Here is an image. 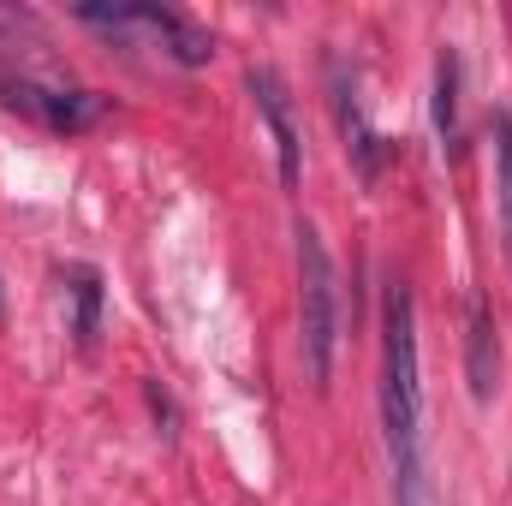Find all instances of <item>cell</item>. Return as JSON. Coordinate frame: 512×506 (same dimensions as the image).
I'll use <instances>...</instances> for the list:
<instances>
[{
  "label": "cell",
  "instance_id": "1",
  "mask_svg": "<svg viewBox=\"0 0 512 506\" xmlns=\"http://www.w3.org/2000/svg\"><path fill=\"white\" fill-rule=\"evenodd\" d=\"M382 429L393 483L429 477L423 471V381H417V322H411V286L387 280L382 298Z\"/></svg>",
  "mask_w": 512,
  "mask_h": 506
},
{
  "label": "cell",
  "instance_id": "2",
  "mask_svg": "<svg viewBox=\"0 0 512 506\" xmlns=\"http://www.w3.org/2000/svg\"><path fill=\"white\" fill-rule=\"evenodd\" d=\"M334 346H340V274L322 233L298 221V358L316 387H328L334 376Z\"/></svg>",
  "mask_w": 512,
  "mask_h": 506
},
{
  "label": "cell",
  "instance_id": "3",
  "mask_svg": "<svg viewBox=\"0 0 512 506\" xmlns=\"http://www.w3.org/2000/svg\"><path fill=\"white\" fill-rule=\"evenodd\" d=\"M0 102H6L12 114L36 120V126L66 131V137H72V131H90L108 114V96L72 90V84H42V78H30V72H0Z\"/></svg>",
  "mask_w": 512,
  "mask_h": 506
},
{
  "label": "cell",
  "instance_id": "4",
  "mask_svg": "<svg viewBox=\"0 0 512 506\" xmlns=\"http://www.w3.org/2000/svg\"><path fill=\"white\" fill-rule=\"evenodd\" d=\"M251 96L256 114L274 137V161H280V185H298V126H292V108H286V90L268 66H251Z\"/></svg>",
  "mask_w": 512,
  "mask_h": 506
},
{
  "label": "cell",
  "instance_id": "5",
  "mask_svg": "<svg viewBox=\"0 0 512 506\" xmlns=\"http://www.w3.org/2000/svg\"><path fill=\"white\" fill-rule=\"evenodd\" d=\"M465 381H471V399H495L501 387V340L483 298H471V316H465Z\"/></svg>",
  "mask_w": 512,
  "mask_h": 506
},
{
  "label": "cell",
  "instance_id": "6",
  "mask_svg": "<svg viewBox=\"0 0 512 506\" xmlns=\"http://www.w3.org/2000/svg\"><path fill=\"white\" fill-rule=\"evenodd\" d=\"M334 96H340V126H346V149H352L358 173H364V179H376V167H382V137L364 126L358 96H352V84H346V78H334Z\"/></svg>",
  "mask_w": 512,
  "mask_h": 506
},
{
  "label": "cell",
  "instance_id": "7",
  "mask_svg": "<svg viewBox=\"0 0 512 506\" xmlns=\"http://www.w3.org/2000/svg\"><path fill=\"white\" fill-rule=\"evenodd\" d=\"M66 292H72V304H78V322H72V334H78V346H96V322H102V274L96 268H66Z\"/></svg>",
  "mask_w": 512,
  "mask_h": 506
},
{
  "label": "cell",
  "instance_id": "8",
  "mask_svg": "<svg viewBox=\"0 0 512 506\" xmlns=\"http://www.w3.org/2000/svg\"><path fill=\"white\" fill-rule=\"evenodd\" d=\"M435 131L447 149H459V60L453 54L435 60Z\"/></svg>",
  "mask_w": 512,
  "mask_h": 506
},
{
  "label": "cell",
  "instance_id": "9",
  "mask_svg": "<svg viewBox=\"0 0 512 506\" xmlns=\"http://www.w3.org/2000/svg\"><path fill=\"white\" fill-rule=\"evenodd\" d=\"M495 185H501V233L512 251V114H495Z\"/></svg>",
  "mask_w": 512,
  "mask_h": 506
}]
</instances>
